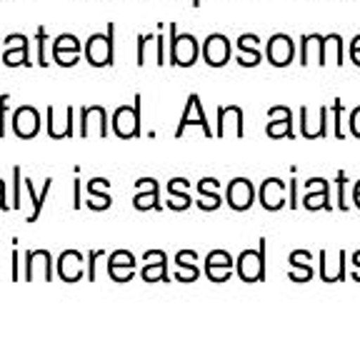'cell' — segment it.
<instances>
[{
  "instance_id": "1",
  "label": "cell",
  "mask_w": 360,
  "mask_h": 337,
  "mask_svg": "<svg viewBox=\"0 0 360 337\" xmlns=\"http://www.w3.org/2000/svg\"><path fill=\"white\" fill-rule=\"evenodd\" d=\"M170 65L180 67H191L195 65L198 55H200V43H198L195 35L191 33H178V25L170 22Z\"/></svg>"
},
{
  "instance_id": "2",
  "label": "cell",
  "mask_w": 360,
  "mask_h": 337,
  "mask_svg": "<svg viewBox=\"0 0 360 337\" xmlns=\"http://www.w3.org/2000/svg\"><path fill=\"white\" fill-rule=\"evenodd\" d=\"M112 35H115V25H108L105 33H93L88 38L83 48L85 60L93 67H108L112 65V53H115V45H112Z\"/></svg>"
},
{
  "instance_id": "3",
  "label": "cell",
  "mask_w": 360,
  "mask_h": 337,
  "mask_svg": "<svg viewBox=\"0 0 360 337\" xmlns=\"http://www.w3.org/2000/svg\"><path fill=\"white\" fill-rule=\"evenodd\" d=\"M112 133L123 140H130L141 133V95H135L133 105H120L112 112Z\"/></svg>"
},
{
  "instance_id": "4",
  "label": "cell",
  "mask_w": 360,
  "mask_h": 337,
  "mask_svg": "<svg viewBox=\"0 0 360 337\" xmlns=\"http://www.w3.org/2000/svg\"><path fill=\"white\" fill-rule=\"evenodd\" d=\"M265 60L273 67H288L295 60V43L288 33L270 35L268 45H265Z\"/></svg>"
},
{
  "instance_id": "5",
  "label": "cell",
  "mask_w": 360,
  "mask_h": 337,
  "mask_svg": "<svg viewBox=\"0 0 360 337\" xmlns=\"http://www.w3.org/2000/svg\"><path fill=\"white\" fill-rule=\"evenodd\" d=\"M200 53H202V60H205V65L223 67V65H228V60H231V53H233L231 40L225 38L223 33H210L208 38L202 40Z\"/></svg>"
},
{
  "instance_id": "6",
  "label": "cell",
  "mask_w": 360,
  "mask_h": 337,
  "mask_svg": "<svg viewBox=\"0 0 360 337\" xmlns=\"http://www.w3.org/2000/svg\"><path fill=\"white\" fill-rule=\"evenodd\" d=\"M165 35L163 30L160 33H150V35H141L138 38V65H146L148 60H153L155 65L163 67L165 62Z\"/></svg>"
},
{
  "instance_id": "7",
  "label": "cell",
  "mask_w": 360,
  "mask_h": 337,
  "mask_svg": "<svg viewBox=\"0 0 360 337\" xmlns=\"http://www.w3.org/2000/svg\"><path fill=\"white\" fill-rule=\"evenodd\" d=\"M13 133L22 140H30L35 138L40 130V112L33 105H20L13 110Z\"/></svg>"
},
{
  "instance_id": "8",
  "label": "cell",
  "mask_w": 360,
  "mask_h": 337,
  "mask_svg": "<svg viewBox=\"0 0 360 337\" xmlns=\"http://www.w3.org/2000/svg\"><path fill=\"white\" fill-rule=\"evenodd\" d=\"M260 205L270 213L283 210L288 205V187L281 178H265L260 183Z\"/></svg>"
},
{
  "instance_id": "9",
  "label": "cell",
  "mask_w": 360,
  "mask_h": 337,
  "mask_svg": "<svg viewBox=\"0 0 360 337\" xmlns=\"http://www.w3.org/2000/svg\"><path fill=\"white\" fill-rule=\"evenodd\" d=\"M268 125H265V133H268V138H273V140H281V138H295V133H292V112L290 107L285 105H276L268 110Z\"/></svg>"
},
{
  "instance_id": "10",
  "label": "cell",
  "mask_w": 360,
  "mask_h": 337,
  "mask_svg": "<svg viewBox=\"0 0 360 337\" xmlns=\"http://www.w3.org/2000/svg\"><path fill=\"white\" fill-rule=\"evenodd\" d=\"M225 200H228V205H231L233 210L243 213V210H248L255 202V185L248 178L231 180V185L225 190Z\"/></svg>"
},
{
  "instance_id": "11",
  "label": "cell",
  "mask_w": 360,
  "mask_h": 337,
  "mask_svg": "<svg viewBox=\"0 0 360 337\" xmlns=\"http://www.w3.org/2000/svg\"><path fill=\"white\" fill-rule=\"evenodd\" d=\"M188 125H198L205 138H210V135H213V133H210L208 120H205V110H202V105H200V98H198L195 93L188 98L186 112H183V118H180V125H178V130H175V138H180V135L186 133Z\"/></svg>"
},
{
  "instance_id": "12",
  "label": "cell",
  "mask_w": 360,
  "mask_h": 337,
  "mask_svg": "<svg viewBox=\"0 0 360 337\" xmlns=\"http://www.w3.org/2000/svg\"><path fill=\"white\" fill-rule=\"evenodd\" d=\"M108 125H105V107L103 105H90L80 110V135L90 138V135H98V138H105Z\"/></svg>"
},
{
  "instance_id": "13",
  "label": "cell",
  "mask_w": 360,
  "mask_h": 337,
  "mask_svg": "<svg viewBox=\"0 0 360 337\" xmlns=\"http://www.w3.org/2000/svg\"><path fill=\"white\" fill-rule=\"evenodd\" d=\"M236 48H238V58H236V60L240 62L243 67L260 65V60L265 58L263 53H260V38L255 33H243L240 38H238Z\"/></svg>"
},
{
  "instance_id": "14",
  "label": "cell",
  "mask_w": 360,
  "mask_h": 337,
  "mask_svg": "<svg viewBox=\"0 0 360 337\" xmlns=\"http://www.w3.org/2000/svg\"><path fill=\"white\" fill-rule=\"evenodd\" d=\"M238 275L245 282L263 280L265 275V263H263V250H245V253L238 258Z\"/></svg>"
},
{
  "instance_id": "15",
  "label": "cell",
  "mask_w": 360,
  "mask_h": 337,
  "mask_svg": "<svg viewBox=\"0 0 360 337\" xmlns=\"http://www.w3.org/2000/svg\"><path fill=\"white\" fill-rule=\"evenodd\" d=\"M138 195H135L133 205L138 210H158L160 208V187L153 178H141L135 183Z\"/></svg>"
},
{
  "instance_id": "16",
  "label": "cell",
  "mask_w": 360,
  "mask_h": 337,
  "mask_svg": "<svg viewBox=\"0 0 360 337\" xmlns=\"http://www.w3.org/2000/svg\"><path fill=\"white\" fill-rule=\"evenodd\" d=\"M233 133L236 138H243V110L238 105L218 107V138Z\"/></svg>"
},
{
  "instance_id": "17",
  "label": "cell",
  "mask_w": 360,
  "mask_h": 337,
  "mask_svg": "<svg viewBox=\"0 0 360 337\" xmlns=\"http://www.w3.org/2000/svg\"><path fill=\"white\" fill-rule=\"evenodd\" d=\"M231 270H233V260L225 250H213V253L205 258V272H208L210 280H215V282L228 280V277H231Z\"/></svg>"
},
{
  "instance_id": "18",
  "label": "cell",
  "mask_w": 360,
  "mask_h": 337,
  "mask_svg": "<svg viewBox=\"0 0 360 337\" xmlns=\"http://www.w3.org/2000/svg\"><path fill=\"white\" fill-rule=\"evenodd\" d=\"M300 133H303V138H308V140L326 138V128H323V105L315 110V115H313V107H308V105L300 107Z\"/></svg>"
},
{
  "instance_id": "19",
  "label": "cell",
  "mask_w": 360,
  "mask_h": 337,
  "mask_svg": "<svg viewBox=\"0 0 360 337\" xmlns=\"http://www.w3.org/2000/svg\"><path fill=\"white\" fill-rule=\"evenodd\" d=\"M198 208L200 210H215L220 208V202H223V197H220V183L215 178H202L200 183H198Z\"/></svg>"
},
{
  "instance_id": "20",
  "label": "cell",
  "mask_w": 360,
  "mask_h": 337,
  "mask_svg": "<svg viewBox=\"0 0 360 337\" xmlns=\"http://www.w3.org/2000/svg\"><path fill=\"white\" fill-rule=\"evenodd\" d=\"M323 58V35L321 33H308L300 38V65H321Z\"/></svg>"
},
{
  "instance_id": "21",
  "label": "cell",
  "mask_w": 360,
  "mask_h": 337,
  "mask_svg": "<svg viewBox=\"0 0 360 337\" xmlns=\"http://www.w3.org/2000/svg\"><path fill=\"white\" fill-rule=\"evenodd\" d=\"M323 65H343V35L338 33H328L323 35V58H321V67Z\"/></svg>"
},
{
  "instance_id": "22",
  "label": "cell",
  "mask_w": 360,
  "mask_h": 337,
  "mask_svg": "<svg viewBox=\"0 0 360 337\" xmlns=\"http://www.w3.org/2000/svg\"><path fill=\"white\" fill-rule=\"evenodd\" d=\"M305 197H303V205L308 210H330V190H328V183L321 187V190H315V178H310L305 183Z\"/></svg>"
},
{
  "instance_id": "23",
  "label": "cell",
  "mask_w": 360,
  "mask_h": 337,
  "mask_svg": "<svg viewBox=\"0 0 360 337\" xmlns=\"http://www.w3.org/2000/svg\"><path fill=\"white\" fill-rule=\"evenodd\" d=\"M321 275L326 282L343 280V253H338V255L323 253L321 255Z\"/></svg>"
},
{
  "instance_id": "24",
  "label": "cell",
  "mask_w": 360,
  "mask_h": 337,
  "mask_svg": "<svg viewBox=\"0 0 360 337\" xmlns=\"http://www.w3.org/2000/svg\"><path fill=\"white\" fill-rule=\"evenodd\" d=\"M48 135L51 138H70L73 135V107L65 110V120L63 123H58L56 110L48 107Z\"/></svg>"
},
{
  "instance_id": "25",
  "label": "cell",
  "mask_w": 360,
  "mask_h": 337,
  "mask_svg": "<svg viewBox=\"0 0 360 337\" xmlns=\"http://www.w3.org/2000/svg\"><path fill=\"white\" fill-rule=\"evenodd\" d=\"M60 272L65 280H78L83 275V258L75 250H68L60 255Z\"/></svg>"
},
{
  "instance_id": "26",
  "label": "cell",
  "mask_w": 360,
  "mask_h": 337,
  "mask_svg": "<svg viewBox=\"0 0 360 337\" xmlns=\"http://www.w3.org/2000/svg\"><path fill=\"white\" fill-rule=\"evenodd\" d=\"M3 62H6L8 67L30 65V51H28V45H22V48H8V51H3Z\"/></svg>"
},
{
  "instance_id": "27",
  "label": "cell",
  "mask_w": 360,
  "mask_h": 337,
  "mask_svg": "<svg viewBox=\"0 0 360 337\" xmlns=\"http://www.w3.org/2000/svg\"><path fill=\"white\" fill-rule=\"evenodd\" d=\"M53 53H80V40L73 33H63L53 40Z\"/></svg>"
},
{
  "instance_id": "28",
  "label": "cell",
  "mask_w": 360,
  "mask_h": 337,
  "mask_svg": "<svg viewBox=\"0 0 360 337\" xmlns=\"http://www.w3.org/2000/svg\"><path fill=\"white\" fill-rule=\"evenodd\" d=\"M35 43H38V62L40 67L48 65V58H45V53H48V30H45V25H40L38 33H35Z\"/></svg>"
},
{
  "instance_id": "29",
  "label": "cell",
  "mask_w": 360,
  "mask_h": 337,
  "mask_svg": "<svg viewBox=\"0 0 360 337\" xmlns=\"http://www.w3.org/2000/svg\"><path fill=\"white\" fill-rule=\"evenodd\" d=\"M330 107H333V135H335L338 140H343L345 135H343V130H340V115H343V103H340V98H335Z\"/></svg>"
},
{
  "instance_id": "30",
  "label": "cell",
  "mask_w": 360,
  "mask_h": 337,
  "mask_svg": "<svg viewBox=\"0 0 360 337\" xmlns=\"http://www.w3.org/2000/svg\"><path fill=\"white\" fill-rule=\"evenodd\" d=\"M188 205H191V195H188L186 190L170 192V197H168V208H173V210H186Z\"/></svg>"
},
{
  "instance_id": "31",
  "label": "cell",
  "mask_w": 360,
  "mask_h": 337,
  "mask_svg": "<svg viewBox=\"0 0 360 337\" xmlns=\"http://www.w3.org/2000/svg\"><path fill=\"white\" fill-rule=\"evenodd\" d=\"M335 183H338V208L348 210L350 205L345 202V185H348V178H345V173H338Z\"/></svg>"
},
{
  "instance_id": "32",
  "label": "cell",
  "mask_w": 360,
  "mask_h": 337,
  "mask_svg": "<svg viewBox=\"0 0 360 337\" xmlns=\"http://www.w3.org/2000/svg\"><path fill=\"white\" fill-rule=\"evenodd\" d=\"M163 272H165V265H163V258H160L155 265H148V267L143 270V277L153 282V280H160V277H163Z\"/></svg>"
},
{
  "instance_id": "33",
  "label": "cell",
  "mask_w": 360,
  "mask_h": 337,
  "mask_svg": "<svg viewBox=\"0 0 360 337\" xmlns=\"http://www.w3.org/2000/svg\"><path fill=\"white\" fill-rule=\"evenodd\" d=\"M53 60H56L58 65H63V67H70V65H75V62L80 60V53H53Z\"/></svg>"
},
{
  "instance_id": "34",
  "label": "cell",
  "mask_w": 360,
  "mask_h": 337,
  "mask_svg": "<svg viewBox=\"0 0 360 337\" xmlns=\"http://www.w3.org/2000/svg\"><path fill=\"white\" fill-rule=\"evenodd\" d=\"M22 45H28V38L22 33H11L3 40V51H8V48H22Z\"/></svg>"
},
{
  "instance_id": "35",
  "label": "cell",
  "mask_w": 360,
  "mask_h": 337,
  "mask_svg": "<svg viewBox=\"0 0 360 337\" xmlns=\"http://www.w3.org/2000/svg\"><path fill=\"white\" fill-rule=\"evenodd\" d=\"M88 205L93 210H105V208H110V195H108V192H101V195H90Z\"/></svg>"
},
{
  "instance_id": "36",
  "label": "cell",
  "mask_w": 360,
  "mask_h": 337,
  "mask_svg": "<svg viewBox=\"0 0 360 337\" xmlns=\"http://www.w3.org/2000/svg\"><path fill=\"white\" fill-rule=\"evenodd\" d=\"M348 125H350V133H353V138H358V140H360V105L350 110Z\"/></svg>"
},
{
  "instance_id": "37",
  "label": "cell",
  "mask_w": 360,
  "mask_h": 337,
  "mask_svg": "<svg viewBox=\"0 0 360 337\" xmlns=\"http://www.w3.org/2000/svg\"><path fill=\"white\" fill-rule=\"evenodd\" d=\"M8 105H11V95H0V138H3V133H6V125H3V120H6Z\"/></svg>"
},
{
  "instance_id": "38",
  "label": "cell",
  "mask_w": 360,
  "mask_h": 337,
  "mask_svg": "<svg viewBox=\"0 0 360 337\" xmlns=\"http://www.w3.org/2000/svg\"><path fill=\"white\" fill-rule=\"evenodd\" d=\"M15 175V200H13V208H20V168H13Z\"/></svg>"
},
{
  "instance_id": "39",
  "label": "cell",
  "mask_w": 360,
  "mask_h": 337,
  "mask_svg": "<svg viewBox=\"0 0 360 337\" xmlns=\"http://www.w3.org/2000/svg\"><path fill=\"white\" fill-rule=\"evenodd\" d=\"M353 205L355 208H360V180L353 185Z\"/></svg>"
},
{
  "instance_id": "40",
  "label": "cell",
  "mask_w": 360,
  "mask_h": 337,
  "mask_svg": "<svg viewBox=\"0 0 360 337\" xmlns=\"http://www.w3.org/2000/svg\"><path fill=\"white\" fill-rule=\"evenodd\" d=\"M0 208L6 210L8 205H6V183H3V180H0Z\"/></svg>"
},
{
  "instance_id": "41",
  "label": "cell",
  "mask_w": 360,
  "mask_h": 337,
  "mask_svg": "<svg viewBox=\"0 0 360 337\" xmlns=\"http://www.w3.org/2000/svg\"><path fill=\"white\" fill-rule=\"evenodd\" d=\"M350 53H360V33L353 38V43H350Z\"/></svg>"
},
{
  "instance_id": "42",
  "label": "cell",
  "mask_w": 360,
  "mask_h": 337,
  "mask_svg": "<svg viewBox=\"0 0 360 337\" xmlns=\"http://www.w3.org/2000/svg\"><path fill=\"white\" fill-rule=\"evenodd\" d=\"M350 60H353V62H355V65H358V67H360V53H350Z\"/></svg>"
},
{
  "instance_id": "43",
  "label": "cell",
  "mask_w": 360,
  "mask_h": 337,
  "mask_svg": "<svg viewBox=\"0 0 360 337\" xmlns=\"http://www.w3.org/2000/svg\"><path fill=\"white\" fill-rule=\"evenodd\" d=\"M355 265H358V272H360V253H355Z\"/></svg>"
},
{
  "instance_id": "44",
  "label": "cell",
  "mask_w": 360,
  "mask_h": 337,
  "mask_svg": "<svg viewBox=\"0 0 360 337\" xmlns=\"http://www.w3.org/2000/svg\"><path fill=\"white\" fill-rule=\"evenodd\" d=\"M191 6L193 8H200V0H191Z\"/></svg>"
}]
</instances>
